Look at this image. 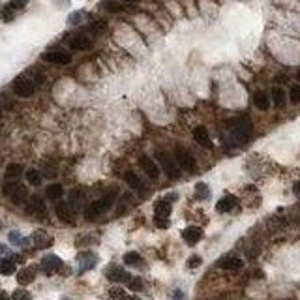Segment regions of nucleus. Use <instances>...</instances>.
Wrapping results in <instances>:
<instances>
[{
	"label": "nucleus",
	"instance_id": "nucleus-1",
	"mask_svg": "<svg viewBox=\"0 0 300 300\" xmlns=\"http://www.w3.org/2000/svg\"><path fill=\"white\" fill-rule=\"evenodd\" d=\"M114 199H116V195L111 191V193H107V195L102 197V199H98V201H94V203L84 206V218H86V222H94V220L100 218L105 210H109L112 206V203H114Z\"/></svg>",
	"mask_w": 300,
	"mask_h": 300
},
{
	"label": "nucleus",
	"instance_id": "nucleus-2",
	"mask_svg": "<svg viewBox=\"0 0 300 300\" xmlns=\"http://www.w3.org/2000/svg\"><path fill=\"white\" fill-rule=\"evenodd\" d=\"M2 193L15 205H23V203L28 201V189L23 184H19L17 180L15 182H6L4 188H2Z\"/></svg>",
	"mask_w": 300,
	"mask_h": 300
},
{
	"label": "nucleus",
	"instance_id": "nucleus-3",
	"mask_svg": "<svg viewBox=\"0 0 300 300\" xmlns=\"http://www.w3.org/2000/svg\"><path fill=\"white\" fill-rule=\"evenodd\" d=\"M229 128H231V135H234L236 145L248 141V135H250V122H248V118H234L229 124Z\"/></svg>",
	"mask_w": 300,
	"mask_h": 300
},
{
	"label": "nucleus",
	"instance_id": "nucleus-4",
	"mask_svg": "<svg viewBox=\"0 0 300 300\" xmlns=\"http://www.w3.org/2000/svg\"><path fill=\"white\" fill-rule=\"evenodd\" d=\"M11 86H13V92L17 94L19 98H30L32 94L36 92V83L30 77H25V75L17 77Z\"/></svg>",
	"mask_w": 300,
	"mask_h": 300
},
{
	"label": "nucleus",
	"instance_id": "nucleus-5",
	"mask_svg": "<svg viewBox=\"0 0 300 300\" xmlns=\"http://www.w3.org/2000/svg\"><path fill=\"white\" fill-rule=\"evenodd\" d=\"M41 58L45 60V62H51V64H70L72 62V55L70 53H66V51H60V49H55V51H47L41 55Z\"/></svg>",
	"mask_w": 300,
	"mask_h": 300
},
{
	"label": "nucleus",
	"instance_id": "nucleus-6",
	"mask_svg": "<svg viewBox=\"0 0 300 300\" xmlns=\"http://www.w3.org/2000/svg\"><path fill=\"white\" fill-rule=\"evenodd\" d=\"M62 268V261L58 255H45L41 259V270L45 272L47 276H53Z\"/></svg>",
	"mask_w": 300,
	"mask_h": 300
},
{
	"label": "nucleus",
	"instance_id": "nucleus-7",
	"mask_svg": "<svg viewBox=\"0 0 300 300\" xmlns=\"http://www.w3.org/2000/svg\"><path fill=\"white\" fill-rule=\"evenodd\" d=\"M177 159H178V165H180L182 169H186L188 173H193V171L197 169V161L191 158V156H189L182 147H178L177 149Z\"/></svg>",
	"mask_w": 300,
	"mask_h": 300
},
{
	"label": "nucleus",
	"instance_id": "nucleus-8",
	"mask_svg": "<svg viewBox=\"0 0 300 300\" xmlns=\"http://www.w3.org/2000/svg\"><path fill=\"white\" fill-rule=\"evenodd\" d=\"M27 210H28V214L36 216V218H43V216H45V203H43V199L39 195L30 197V201H28V205H27Z\"/></svg>",
	"mask_w": 300,
	"mask_h": 300
},
{
	"label": "nucleus",
	"instance_id": "nucleus-9",
	"mask_svg": "<svg viewBox=\"0 0 300 300\" xmlns=\"http://www.w3.org/2000/svg\"><path fill=\"white\" fill-rule=\"evenodd\" d=\"M55 210L60 222H64V224H74L75 222V212L72 210V206L68 205V203H58Z\"/></svg>",
	"mask_w": 300,
	"mask_h": 300
},
{
	"label": "nucleus",
	"instance_id": "nucleus-10",
	"mask_svg": "<svg viewBox=\"0 0 300 300\" xmlns=\"http://www.w3.org/2000/svg\"><path fill=\"white\" fill-rule=\"evenodd\" d=\"M139 165L150 178H158L159 177V167L156 165V161H154L152 158H149V156H141Z\"/></svg>",
	"mask_w": 300,
	"mask_h": 300
},
{
	"label": "nucleus",
	"instance_id": "nucleus-11",
	"mask_svg": "<svg viewBox=\"0 0 300 300\" xmlns=\"http://www.w3.org/2000/svg\"><path fill=\"white\" fill-rule=\"evenodd\" d=\"M158 158L161 159V163H163V171H165V175H167V177H171V178L180 177V169L177 167V163L169 158L167 154H161V152H159Z\"/></svg>",
	"mask_w": 300,
	"mask_h": 300
},
{
	"label": "nucleus",
	"instance_id": "nucleus-12",
	"mask_svg": "<svg viewBox=\"0 0 300 300\" xmlns=\"http://www.w3.org/2000/svg\"><path fill=\"white\" fill-rule=\"evenodd\" d=\"M182 238L186 240V244H189V246H195L201 238H203V229L201 227H186L184 231H182Z\"/></svg>",
	"mask_w": 300,
	"mask_h": 300
},
{
	"label": "nucleus",
	"instance_id": "nucleus-13",
	"mask_svg": "<svg viewBox=\"0 0 300 300\" xmlns=\"http://www.w3.org/2000/svg\"><path fill=\"white\" fill-rule=\"evenodd\" d=\"M92 45V39L88 36H83V34H77V36L70 38V47L75 49V51H86Z\"/></svg>",
	"mask_w": 300,
	"mask_h": 300
},
{
	"label": "nucleus",
	"instance_id": "nucleus-14",
	"mask_svg": "<svg viewBox=\"0 0 300 300\" xmlns=\"http://www.w3.org/2000/svg\"><path fill=\"white\" fill-rule=\"evenodd\" d=\"M193 139H195V143H199L201 147L212 149V141H210V135H208L205 126H197L195 130H193Z\"/></svg>",
	"mask_w": 300,
	"mask_h": 300
},
{
	"label": "nucleus",
	"instance_id": "nucleus-15",
	"mask_svg": "<svg viewBox=\"0 0 300 300\" xmlns=\"http://www.w3.org/2000/svg\"><path fill=\"white\" fill-rule=\"evenodd\" d=\"M32 242H34L36 248L43 250V248H49V246L53 244V236L47 234L45 231H36V233L32 234Z\"/></svg>",
	"mask_w": 300,
	"mask_h": 300
},
{
	"label": "nucleus",
	"instance_id": "nucleus-16",
	"mask_svg": "<svg viewBox=\"0 0 300 300\" xmlns=\"http://www.w3.org/2000/svg\"><path fill=\"white\" fill-rule=\"evenodd\" d=\"M77 261H79V268H81V272H86L98 264V257H96L94 253H81Z\"/></svg>",
	"mask_w": 300,
	"mask_h": 300
},
{
	"label": "nucleus",
	"instance_id": "nucleus-17",
	"mask_svg": "<svg viewBox=\"0 0 300 300\" xmlns=\"http://www.w3.org/2000/svg\"><path fill=\"white\" fill-rule=\"evenodd\" d=\"M236 203H238V201H236L234 195H225L216 203V210H218V212H231V210H234Z\"/></svg>",
	"mask_w": 300,
	"mask_h": 300
},
{
	"label": "nucleus",
	"instance_id": "nucleus-18",
	"mask_svg": "<svg viewBox=\"0 0 300 300\" xmlns=\"http://www.w3.org/2000/svg\"><path fill=\"white\" fill-rule=\"evenodd\" d=\"M171 216V199H161L154 205V218H169Z\"/></svg>",
	"mask_w": 300,
	"mask_h": 300
},
{
	"label": "nucleus",
	"instance_id": "nucleus-19",
	"mask_svg": "<svg viewBox=\"0 0 300 300\" xmlns=\"http://www.w3.org/2000/svg\"><path fill=\"white\" fill-rule=\"evenodd\" d=\"M107 278L112 281V283H126L130 280V274L126 270H122L118 266H111V270L107 272Z\"/></svg>",
	"mask_w": 300,
	"mask_h": 300
},
{
	"label": "nucleus",
	"instance_id": "nucleus-20",
	"mask_svg": "<svg viewBox=\"0 0 300 300\" xmlns=\"http://www.w3.org/2000/svg\"><path fill=\"white\" fill-rule=\"evenodd\" d=\"M23 175V167L19 165V163H9L6 171H4V178H6V182H15L19 180Z\"/></svg>",
	"mask_w": 300,
	"mask_h": 300
},
{
	"label": "nucleus",
	"instance_id": "nucleus-21",
	"mask_svg": "<svg viewBox=\"0 0 300 300\" xmlns=\"http://www.w3.org/2000/svg\"><path fill=\"white\" fill-rule=\"evenodd\" d=\"M218 264H220L222 268H225V270H240L244 266V261L238 259V257H227V259H222Z\"/></svg>",
	"mask_w": 300,
	"mask_h": 300
},
{
	"label": "nucleus",
	"instance_id": "nucleus-22",
	"mask_svg": "<svg viewBox=\"0 0 300 300\" xmlns=\"http://www.w3.org/2000/svg\"><path fill=\"white\" fill-rule=\"evenodd\" d=\"M124 180H126V182H128V184H130L133 189H139V191L147 189V184H145V182H143V180H141V178L137 177L133 171H128V173L124 175Z\"/></svg>",
	"mask_w": 300,
	"mask_h": 300
},
{
	"label": "nucleus",
	"instance_id": "nucleus-23",
	"mask_svg": "<svg viewBox=\"0 0 300 300\" xmlns=\"http://www.w3.org/2000/svg\"><path fill=\"white\" fill-rule=\"evenodd\" d=\"M15 270H17V264H15V261H13L11 257H4V259H0V274H4V276H11Z\"/></svg>",
	"mask_w": 300,
	"mask_h": 300
},
{
	"label": "nucleus",
	"instance_id": "nucleus-24",
	"mask_svg": "<svg viewBox=\"0 0 300 300\" xmlns=\"http://www.w3.org/2000/svg\"><path fill=\"white\" fill-rule=\"evenodd\" d=\"M253 105H257L261 111L264 109H268V105H270V100H268V94L259 90V92L253 94Z\"/></svg>",
	"mask_w": 300,
	"mask_h": 300
},
{
	"label": "nucleus",
	"instance_id": "nucleus-25",
	"mask_svg": "<svg viewBox=\"0 0 300 300\" xmlns=\"http://www.w3.org/2000/svg\"><path fill=\"white\" fill-rule=\"evenodd\" d=\"M62 195H64V188L60 186V184H51V186H47V189H45L47 199H51V201H58Z\"/></svg>",
	"mask_w": 300,
	"mask_h": 300
},
{
	"label": "nucleus",
	"instance_id": "nucleus-26",
	"mask_svg": "<svg viewBox=\"0 0 300 300\" xmlns=\"http://www.w3.org/2000/svg\"><path fill=\"white\" fill-rule=\"evenodd\" d=\"M70 206H72L74 212L83 206V191L81 189H72V193H70Z\"/></svg>",
	"mask_w": 300,
	"mask_h": 300
},
{
	"label": "nucleus",
	"instance_id": "nucleus-27",
	"mask_svg": "<svg viewBox=\"0 0 300 300\" xmlns=\"http://www.w3.org/2000/svg\"><path fill=\"white\" fill-rule=\"evenodd\" d=\"M32 280H34V270H32V268H23V270H19V274H17L19 285H28Z\"/></svg>",
	"mask_w": 300,
	"mask_h": 300
},
{
	"label": "nucleus",
	"instance_id": "nucleus-28",
	"mask_svg": "<svg viewBox=\"0 0 300 300\" xmlns=\"http://www.w3.org/2000/svg\"><path fill=\"white\" fill-rule=\"evenodd\" d=\"M285 100H287V98H285V90H283V88L278 86V88L272 90V102H274L276 107H283V105H285Z\"/></svg>",
	"mask_w": 300,
	"mask_h": 300
},
{
	"label": "nucleus",
	"instance_id": "nucleus-29",
	"mask_svg": "<svg viewBox=\"0 0 300 300\" xmlns=\"http://www.w3.org/2000/svg\"><path fill=\"white\" fill-rule=\"evenodd\" d=\"M25 177H27V182L30 186H39L41 184V175L38 173L36 169H28L25 173Z\"/></svg>",
	"mask_w": 300,
	"mask_h": 300
},
{
	"label": "nucleus",
	"instance_id": "nucleus-30",
	"mask_svg": "<svg viewBox=\"0 0 300 300\" xmlns=\"http://www.w3.org/2000/svg\"><path fill=\"white\" fill-rule=\"evenodd\" d=\"M208 195H210V188L203 184V182H199L195 186V197L197 199H206Z\"/></svg>",
	"mask_w": 300,
	"mask_h": 300
},
{
	"label": "nucleus",
	"instance_id": "nucleus-31",
	"mask_svg": "<svg viewBox=\"0 0 300 300\" xmlns=\"http://www.w3.org/2000/svg\"><path fill=\"white\" fill-rule=\"evenodd\" d=\"M124 261H126V264H130V266H135V264H141V255L137 252H130L124 255Z\"/></svg>",
	"mask_w": 300,
	"mask_h": 300
},
{
	"label": "nucleus",
	"instance_id": "nucleus-32",
	"mask_svg": "<svg viewBox=\"0 0 300 300\" xmlns=\"http://www.w3.org/2000/svg\"><path fill=\"white\" fill-rule=\"evenodd\" d=\"M103 8L107 9V11H112V13H118V11H122V9H124V6H122V4H118V2L107 0V2H103Z\"/></svg>",
	"mask_w": 300,
	"mask_h": 300
},
{
	"label": "nucleus",
	"instance_id": "nucleus-33",
	"mask_svg": "<svg viewBox=\"0 0 300 300\" xmlns=\"http://www.w3.org/2000/svg\"><path fill=\"white\" fill-rule=\"evenodd\" d=\"M126 283H130L131 291H143V281H141L139 278H130Z\"/></svg>",
	"mask_w": 300,
	"mask_h": 300
},
{
	"label": "nucleus",
	"instance_id": "nucleus-34",
	"mask_svg": "<svg viewBox=\"0 0 300 300\" xmlns=\"http://www.w3.org/2000/svg\"><path fill=\"white\" fill-rule=\"evenodd\" d=\"M291 102H293V103L300 102V86H299V84H295V86L291 88Z\"/></svg>",
	"mask_w": 300,
	"mask_h": 300
},
{
	"label": "nucleus",
	"instance_id": "nucleus-35",
	"mask_svg": "<svg viewBox=\"0 0 300 300\" xmlns=\"http://www.w3.org/2000/svg\"><path fill=\"white\" fill-rule=\"evenodd\" d=\"M154 224L158 225L159 229H167V227H169V218H154Z\"/></svg>",
	"mask_w": 300,
	"mask_h": 300
},
{
	"label": "nucleus",
	"instance_id": "nucleus-36",
	"mask_svg": "<svg viewBox=\"0 0 300 300\" xmlns=\"http://www.w3.org/2000/svg\"><path fill=\"white\" fill-rule=\"evenodd\" d=\"M9 240H11V244H15V246L23 244V238H21V234H19L17 231H11V233H9Z\"/></svg>",
	"mask_w": 300,
	"mask_h": 300
},
{
	"label": "nucleus",
	"instance_id": "nucleus-37",
	"mask_svg": "<svg viewBox=\"0 0 300 300\" xmlns=\"http://www.w3.org/2000/svg\"><path fill=\"white\" fill-rule=\"evenodd\" d=\"M25 4H27V0H11V4H9V6L15 9V8H23Z\"/></svg>",
	"mask_w": 300,
	"mask_h": 300
},
{
	"label": "nucleus",
	"instance_id": "nucleus-38",
	"mask_svg": "<svg viewBox=\"0 0 300 300\" xmlns=\"http://www.w3.org/2000/svg\"><path fill=\"white\" fill-rule=\"evenodd\" d=\"M199 264H201V259H199V257H191V259L188 261V266H189V268H193V266H199Z\"/></svg>",
	"mask_w": 300,
	"mask_h": 300
},
{
	"label": "nucleus",
	"instance_id": "nucleus-39",
	"mask_svg": "<svg viewBox=\"0 0 300 300\" xmlns=\"http://www.w3.org/2000/svg\"><path fill=\"white\" fill-rule=\"evenodd\" d=\"M28 297H30V295H28V293H23V291H15V293H13V299H28Z\"/></svg>",
	"mask_w": 300,
	"mask_h": 300
},
{
	"label": "nucleus",
	"instance_id": "nucleus-40",
	"mask_svg": "<svg viewBox=\"0 0 300 300\" xmlns=\"http://www.w3.org/2000/svg\"><path fill=\"white\" fill-rule=\"evenodd\" d=\"M111 297H124V291H122V289L111 291Z\"/></svg>",
	"mask_w": 300,
	"mask_h": 300
},
{
	"label": "nucleus",
	"instance_id": "nucleus-41",
	"mask_svg": "<svg viewBox=\"0 0 300 300\" xmlns=\"http://www.w3.org/2000/svg\"><path fill=\"white\" fill-rule=\"evenodd\" d=\"M126 2H133V4H135V2H139V0H126Z\"/></svg>",
	"mask_w": 300,
	"mask_h": 300
},
{
	"label": "nucleus",
	"instance_id": "nucleus-42",
	"mask_svg": "<svg viewBox=\"0 0 300 300\" xmlns=\"http://www.w3.org/2000/svg\"><path fill=\"white\" fill-rule=\"evenodd\" d=\"M0 116H2V111H0Z\"/></svg>",
	"mask_w": 300,
	"mask_h": 300
}]
</instances>
